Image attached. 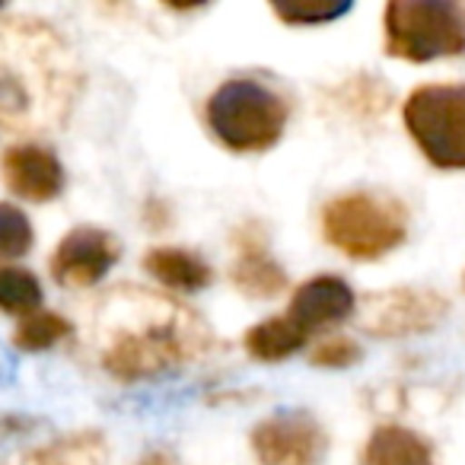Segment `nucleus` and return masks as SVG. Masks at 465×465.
I'll return each mask as SVG.
<instances>
[{
  "label": "nucleus",
  "instance_id": "19",
  "mask_svg": "<svg viewBox=\"0 0 465 465\" xmlns=\"http://www.w3.org/2000/svg\"><path fill=\"white\" fill-rule=\"evenodd\" d=\"M284 26H325L354 7V0H268Z\"/></svg>",
  "mask_w": 465,
  "mask_h": 465
},
{
  "label": "nucleus",
  "instance_id": "14",
  "mask_svg": "<svg viewBox=\"0 0 465 465\" xmlns=\"http://www.w3.org/2000/svg\"><path fill=\"white\" fill-rule=\"evenodd\" d=\"M361 465H437V450L411 427L380 424L363 446Z\"/></svg>",
  "mask_w": 465,
  "mask_h": 465
},
{
  "label": "nucleus",
  "instance_id": "9",
  "mask_svg": "<svg viewBox=\"0 0 465 465\" xmlns=\"http://www.w3.org/2000/svg\"><path fill=\"white\" fill-rule=\"evenodd\" d=\"M361 325L376 338H401L427 331L446 316V300L433 291L399 287L389 293L363 297Z\"/></svg>",
  "mask_w": 465,
  "mask_h": 465
},
{
  "label": "nucleus",
  "instance_id": "12",
  "mask_svg": "<svg viewBox=\"0 0 465 465\" xmlns=\"http://www.w3.org/2000/svg\"><path fill=\"white\" fill-rule=\"evenodd\" d=\"M230 281L249 300H274L287 291V272L268 255L259 236H240V255L230 268Z\"/></svg>",
  "mask_w": 465,
  "mask_h": 465
},
{
  "label": "nucleus",
  "instance_id": "5",
  "mask_svg": "<svg viewBox=\"0 0 465 465\" xmlns=\"http://www.w3.org/2000/svg\"><path fill=\"white\" fill-rule=\"evenodd\" d=\"M382 48L408 64L465 54V0H386Z\"/></svg>",
  "mask_w": 465,
  "mask_h": 465
},
{
  "label": "nucleus",
  "instance_id": "2",
  "mask_svg": "<svg viewBox=\"0 0 465 465\" xmlns=\"http://www.w3.org/2000/svg\"><path fill=\"white\" fill-rule=\"evenodd\" d=\"M67 48L52 29H29L26 54L16 64V29L0 23V124L14 131L48 124L54 109H71L74 77L67 74Z\"/></svg>",
  "mask_w": 465,
  "mask_h": 465
},
{
  "label": "nucleus",
  "instance_id": "4",
  "mask_svg": "<svg viewBox=\"0 0 465 465\" xmlns=\"http://www.w3.org/2000/svg\"><path fill=\"white\" fill-rule=\"evenodd\" d=\"M322 240L354 262H380L408 240V207L376 188L344 192L325 201Z\"/></svg>",
  "mask_w": 465,
  "mask_h": 465
},
{
  "label": "nucleus",
  "instance_id": "1",
  "mask_svg": "<svg viewBox=\"0 0 465 465\" xmlns=\"http://www.w3.org/2000/svg\"><path fill=\"white\" fill-rule=\"evenodd\" d=\"M99 363L122 382L163 376L194 361L211 344L194 312L143 291H115L96 316Z\"/></svg>",
  "mask_w": 465,
  "mask_h": 465
},
{
  "label": "nucleus",
  "instance_id": "13",
  "mask_svg": "<svg viewBox=\"0 0 465 465\" xmlns=\"http://www.w3.org/2000/svg\"><path fill=\"white\" fill-rule=\"evenodd\" d=\"M109 462V443L99 430H74L52 437L42 446L10 456L4 465H105Z\"/></svg>",
  "mask_w": 465,
  "mask_h": 465
},
{
  "label": "nucleus",
  "instance_id": "20",
  "mask_svg": "<svg viewBox=\"0 0 465 465\" xmlns=\"http://www.w3.org/2000/svg\"><path fill=\"white\" fill-rule=\"evenodd\" d=\"M35 246L33 220L23 207L0 201V262L23 259Z\"/></svg>",
  "mask_w": 465,
  "mask_h": 465
},
{
  "label": "nucleus",
  "instance_id": "24",
  "mask_svg": "<svg viewBox=\"0 0 465 465\" xmlns=\"http://www.w3.org/2000/svg\"><path fill=\"white\" fill-rule=\"evenodd\" d=\"M137 465H175V462L166 456V452H150V456H143Z\"/></svg>",
  "mask_w": 465,
  "mask_h": 465
},
{
  "label": "nucleus",
  "instance_id": "23",
  "mask_svg": "<svg viewBox=\"0 0 465 465\" xmlns=\"http://www.w3.org/2000/svg\"><path fill=\"white\" fill-rule=\"evenodd\" d=\"M160 4H166L169 10H182V14H188V10H201V7H207L211 0H160Z\"/></svg>",
  "mask_w": 465,
  "mask_h": 465
},
{
  "label": "nucleus",
  "instance_id": "16",
  "mask_svg": "<svg viewBox=\"0 0 465 465\" xmlns=\"http://www.w3.org/2000/svg\"><path fill=\"white\" fill-rule=\"evenodd\" d=\"M310 341L312 338L306 335V331L300 329L287 312L284 316H272V319H265V322L252 325V329H246V335H242V348H246V354L252 357V361H262V363L291 361V357L300 354Z\"/></svg>",
  "mask_w": 465,
  "mask_h": 465
},
{
  "label": "nucleus",
  "instance_id": "8",
  "mask_svg": "<svg viewBox=\"0 0 465 465\" xmlns=\"http://www.w3.org/2000/svg\"><path fill=\"white\" fill-rule=\"evenodd\" d=\"M122 259V242L99 226H74L52 252V278L64 291L96 287Z\"/></svg>",
  "mask_w": 465,
  "mask_h": 465
},
{
  "label": "nucleus",
  "instance_id": "17",
  "mask_svg": "<svg viewBox=\"0 0 465 465\" xmlns=\"http://www.w3.org/2000/svg\"><path fill=\"white\" fill-rule=\"evenodd\" d=\"M67 335H74V325L61 312L35 310L20 319V325L14 331V344L23 354H39V351H48L58 341H64Z\"/></svg>",
  "mask_w": 465,
  "mask_h": 465
},
{
  "label": "nucleus",
  "instance_id": "6",
  "mask_svg": "<svg viewBox=\"0 0 465 465\" xmlns=\"http://www.w3.org/2000/svg\"><path fill=\"white\" fill-rule=\"evenodd\" d=\"M401 122L430 166L465 169V84H424L408 93Z\"/></svg>",
  "mask_w": 465,
  "mask_h": 465
},
{
  "label": "nucleus",
  "instance_id": "7",
  "mask_svg": "<svg viewBox=\"0 0 465 465\" xmlns=\"http://www.w3.org/2000/svg\"><path fill=\"white\" fill-rule=\"evenodd\" d=\"M252 456L259 465H322L329 433L306 408H284L252 427Z\"/></svg>",
  "mask_w": 465,
  "mask_h": 465
},
{
  "label": "nucleus",
  "instance_id": "10",
  "mask_svg": "<svg viewBox=\"0 0 465 465\" xmlns=\"http://www.w3.org/2000/svg\"><path fill=\"white\" fill-rule=\"evenodd\" d=\"M0 179L16 198L45 204L54 201L67 185V173L61 160L42 143H16L0 156Z\"/></svg>",
  "mask_w": 465,
  "mask_h": 465
},
{
  "label": "nucleus",
  "instance_id": "22",
  "mask_svg": "<svg viewBox=\"0 0 465 465\" xmlns=\"http://www.w3.org/2000/svg\"><path fill=\"white\" fill-rule=\"evenodd\" d=\"M42 420L35 418H23V414H0V440L4 437H20V433H29L33 427H39Z\"/></svg>",
  "mask_w": 465,
  "mask_h": 465
},
{
  "label": "nucleus",
  "instance_id": "11",
  "mask_svg": "<svg viewBox=\"0 0 465 465\" xmlns=\"http://www.w3.org/2000/svg\"><path fill=\"white\" fill-rule=\"evenodd\" d=\"M357 310V293L351 291V284L338 274H319L310 278L293 291L291 306H287V316L306 331V335H316L331 325H341L354 316Z\"/></svg>",
  "mask_w": 465,
  "mask_h": 465
},
{
  "label": "nucleus",
  "instance_id": "15",
  "mask_svg": "<svg viewBox=\"0 0 465 465\" xmlns=\"http://www.w3.org/2000/svg\"><path fill=\"white\" fill-rule=\"evenodd\" d=\"M143 272L156 281V284L169 287V291H182V293H198L204 287H211L213 272L198 252L192 249H179V246H160L150 249L143 255Z\"/></svg>",
  "mask_w": 465,
  "mask_h": 465
},
{
  "label": "nucleus",
  "instance_id": "3",
  "mask_svg": "<svg viewBox=\"0 0 465 465\" xmlns=\"http://www.w3.org/2000/svg\"><path fill=\"white\" fill-rule=\"evenodd\" d=\"M291 122V103L262 77H230L207 96L204 124L230 153L252 156L278 147Z\"/></svg>",
  "mask_w": 465,
  "mask_h": 465
},
{
  "label": "nucleus",
  "instance_id": "18",
  "mask_svg": "<svg viewBox=\"0 0 465 465\" xmlns=\"http://www.w3.org/2000/svg\"><path fill=\"white\" fill-rule=\"evenodd\" d=\"M42 284L33 272L16 265H0V312L7 316H29V312L42 310Z\"/></svg>",
  "mask_w": 465,
  "mask_h": 465
},
{
  "label": "nucleus",
  "instance_id": "21",
  "mask_svg": "<svg viewBox=\"0 0 465 465\" xmlns=\"http://www.w3.org/2000/svg\"><path fill=\"white\" fill-rule=\"evenodd\" d=\"M361 354H363L361 344L351 335H325L310 348V363L325 370H344V367H354L361 361Z\"/></svg>",
  "mask_w": 465,
  "mask_h": 465
},
{
  "label": "nucleus",
  "instance_id": "25",
  "mask_svg": "<svg viewBox=\"0 0 465 465\" xmlns=\"http://www.w3.org/2000/svg\"><path fill=\"white\" fill-rule=\"evenodd\" d=\"M7 4H10V0H0V10H4V7H7Z\"/></svg>",
  "mask_w": 465,
  "mask_h": 465
}]
</instances>
